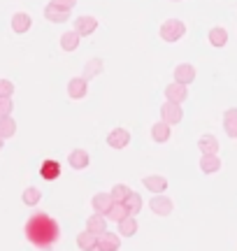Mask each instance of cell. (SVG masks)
<instances>
[{"mask_svg":"<svg viewBox=\"0 0 237 251\" xmlns=\"http://www.w3.org/2000/svg\"><path fill=\"white\" fill-rule=\"evenodd\" d=\"M210 45L212 47H226L228 45V30L226 28H221V26H216V28H212L210 30Z\"/></svg>","mask_w":237,"mask_h":251,"instance_id":"obj_22","label":"cell"},{"mask_svg":"<svg viewBox=\"0 0 237 251\" xmlns=\"http://www.w3.org/2000/svg\"><path fill=\"white\" fill-rule=\"evenodd\" d=\"M193 79H195V68H193V65L182 63V65H177V68H174V81H177V84L189 86Z\"/></svg>","mask_w":237,"mask_h":251,"instance_id":"obj_11","label":"cell"},{"mask_svg":"<svg viewBox=\"0 0 237 251\" xmlns=\"http://www.w3.org/2000/svg\"><path fill=\"white\" fill-rule=\"evenodd\" d=\"M91 205H93V209H95V214L107 216V212H110L112 205H114V200H112L110 193H95L91 200Z\"/></svg>","mask_w":237,"mask_h":251,"instance_id":"obj_9","label":"cell"},{"mask_svg":"<svg viewBox=\"0 0 237 251\" xmlns=\"http://www.w3.org/2000/svg\"><path fill=\"white\" fill-rule=\"evenodd\" d=\"M40 175H42V179H47V181H54V179H58L61 177V163L58 161H45L42 163V168H40Z\"/></svg>","mask_w":237,"mask_h":251,"instance_id":"obj_14","label":"cell"},{"mask_svg":"<svg viewBox=\"0 0 237 251\" xmlns=\"http://www.w3.org/2000/svg\"><path fill=\"white\" fill-rule=\"evenodd\" d=\"M107 144H110L112 149H126L128 144H130V133H128L126 128H114L107 135Z\"/></svg>","mask_w":237,"mask_h":251,"instance_id":"obj_7","label":"cell"},{"mask_svg":"<svg viewBox=\"0 0 237 251\" xmlns=\"http://www.w3.org/2000/svg\"><path fill=\"white\" fill-rule=\"evenodd\" d=\"M149 209L158 216H170L172 214V200L167 196H154L149 202Z\"/></svg>","mask_w":237,"mask_h":251,"instance_id":"obj_5","label":"cell"},{"mask_svg":"<svg viewBox=\"0 0 237 251\" xmlns=\"http://www.w3.org/2000/svg\"><path fill=\"white\" fill-rule=\"evenodd\" d=\"M77 47H79V35L74 30H68V33L61 35V49L63 51H74Z\"/></svg>","mask_w":237,"mask_h":251,"instance_id":"obj_27","label":"cell"},{"mask_svg":"<svg viewBox=\"0 0 237 251\" xmlns=\"http://www.w3.org/2000/svg\"><path fill=\"white\" fill-rule=\"evenodd\" d=\"M12 109H14L12 98H0V117H9V114H12Z\"/></svg>","mask_w":237,"mask_h":251,"instance_id":"obj_33","label":"cell"},{"mask_svg":"<svg viewBox=\"0 0 237 251\" xmlns=\"http://www.w3.org/2000/svg\"><path fill=\"white\" fill-rule=\"evenodd\" d=\"M130 216V212H128V207L123 205V202H114L112 205V209L107 212V219L110 221H114V224H121L123 219H128Z\"/></svg>","mask_w":237,"mask_h":251,"instance_id":"obj_24","label":"cell"},{"mask_svg":"<svg viewBox=\"0 0 237 251\" xmlns=\"http://www.w3.org/2000/svg\"><path fill=\"white\" fill-rule=\"evenodd\" d=\"M49 5H54V7H61V9H70L77 5V0H49Z\"/></svg>","mask_w":237,"mask_h":251,"instance_id":"obj_34","label":"cell"},{"mask_svg":"<svg viewBox=\"0 0 237 251\" xmlns=\"http://www.w3.org/2000/svg\"><path fill=\"white\" fill-rule=\"evenodd\" d=\"M130 193H133V188L128 186V184H114V188L110 191L114 202H126L128 198H130Z\"/></svg>","mask_w":237,"mask_h":251,"instance_id":"obj_26","label":"cell"},{"mask_svg":"<svg viewBox=\"0 0 237 251\" xmlns=\"http://www.w3.org/2000/svg\"><path fill=\"white\" fill-rule=\"evenodd\" d=\"M2 147H5V140H2V137H0V149H2Z\"/></svg>","mask_w":237,"mask_h":251,"instance_id":"obj_35","label":"cell"},{"mask_svg":"<svg viewBox=\"0 0 237 251\" xmlns=\"http://www.w3.org/2000/svg\"><path fill=\"white\" fill-rule=\"evenodd\" d=\"M95 28H98V19L95 17H89V14H84V17H77V21H74V33L79 37H86L91 35V33H95Z\"/></svg>","mask_w":237,"mask_h":251,"instance_id":"obj_4","label":"cell"},{"mask_svg":"<svg viewBox=\"0 0 237 251\" xmlns=\"http://www.w3.org/2000/svg\"><path fill=\"white\" fill-rule=\"evenodd\" d=\"M142 184L146 186V191H154L156 196H161L165 188H167V179H165L163 175H149L142 179Z\"/></svg>","mask_w":237,"mask_h":251,"instance_id":"obj_13","label":"cell"},{"mask_svg":"<svg viewBox=\"0 0 237 251\" xmlns=\"http://www.w3.org/2000/svg\"><path fill=\"white\" fill-rule=\"evenodd\" d=\"M184 33H186V26H184V21L179 19H167L163 21V26H161V37H163L165 42H177V40H182Z\"/></svg>","mask_w":237,"mask_h":251,"instance_id":"obj_2","label":"cell"},{"mask_svg":"<svg viewBox=\"0 0 237 251\" xmlns=\"http://www.w3.org/2000/svg\"><path fill=\"white\" fill-rule=\"evenodd\" d=\"M135 233H137L135 216H128V219H123V221L118 224V237H133Z\"/></svg>","mask_w":237,"mask_h":251,"instance_id":"obj_28","label":"cell"},{"mask_svg":"<svg viewBox=\"0 0 237 251\" xmlns=\"http://www.w3.org/2000/svg\"><path fill=\"white\" fill-rule=\"evenodd\" d=\"M223 130H226L233 140L237 137V107L226 109V114H223Z\"/></svg>","mask_w":237,"mask_h":251,"instance_id":"obj_17","label":"cell"},{"mask_svg":"<svg viewBox=\"0 0 237 251\" xmlns=\"http://www.w3.org/2000/svg\"><path fill=\"white\" fill-rule=\"evenodd\" d=\"M161 121H165L167 126H172V124H179L184 119V112H182V105H174V102H167L165 100L163 102V107H161Z\"/></svg>","mask_w":237,"mask_h":251,"instance_id":"obj_3","label":"cell"},{"mask_svg":"<svg viewBox=\"0 0 237 251\" xmlns=\"http://www.w3.org/2000/svg\"><path fill=\"white\" fill-rule=\"evenodd\" d=\"M93 251H105V249H100V247H95V249H93Z\"/></svg>","mask_w":237,"mask_h":251,"instance_id":"obj_36","label":"cell"},{"mask_svg":"<svg viewBox=\"0 0 237 251\" xmlns=\"http://www.w3.org/2000/svg\"><path fill=\"white\" fill-rule=\"evenodd\" d=\"M45 19L51 21V24H65V21L70 19V12H68V9H61V7H54V5H47Z\"/></svg>","mask_w":237,"mask_h":251,"instance_id":"obj_15","label":"cell"},{"mask_svg":"<svg viewBox=\"0 0 237 251\" xmlns=\"http://www.w3.org/2000/svg\"><path fill=\"white\" fill-rule=\"evenodd\" d=\"M165 98H167V102L182 105L184 100L189 98V91H186V86H184V84H177V81H172L170 86H165Z\"/></svg>","mask_w":237,"mask_h":251,"instance_id":"obj_6","label":"cell"},{"mask_svg":"<svg viewBox=\"0 0 237 251\" xmlns=\"http://www.w3.org/2000/svg\"><path fill=\"white\" fill-rule=\"evenodd\" d=\"M123 205L128 207L130 216H135V214H140V212H142V198H140V193H135V191H133V193H130V198H128Z\"/></svg>","mask_w":237,"mask_h":251,"instance_id":"obj_31","label":"cell"},{"mask_svg":"<svg viewBox=\"0 0 237 251\" xmlns=\"http://www.w3.org/2000/svg\"><path fill=\"white\" fill-rule=\"evenodd\" d=\"M21 200H24V205L28 207H35L40 200H42V191L35 186H28L26 191H24V196H21Z\"/></svg>","mask_w":237,"mask_h":251,"instance_id":"obj_29","label":"cell"},{"mask_svg":"<svg viewBox=\"0 0 237 251\" xmlns=\"http://www.w3.org/2000/svg\"><path fill=\"white\" fill-rule=\"evenodd\" d=\"M170 135H172V130H170V126L165 124V121H156V124L151 126V137H154V142H158V144L167 142Z\"/></svg>","mask_w":237,"mask_h":251,"instance_id":"obj_16","label":"cell"},{"mask_svg":"<svg viewBox=\"0 0 237 251\" xmlns=\"http://www.w3.org/2000/svg\"><path fill=\"white\" fill-rule=\"evenodd\" d=\"M200 170L205 175H214L221 170V158L219 153H202L200 156Z\"/></svg>","mask_w":237,"mask_h":251,"instance_id":"obj_12","label":"cell"},{"mask_svg":"<svg viewBox=\"0 0 237 251\" xmlns=\"http://www.w3.org/2000/svg\"><path fill=\"white\" fill-rule=\"evenodd\" d=\"M14 93V84L9 79H0V98H12Z\"/></svg>","mask_w":237,"mask_h":251,"instance_id":"obj_32","label":"cell"},{"mask_svg":"<svg viewBox=\"0 0 237 251\" xmlns=\"http://www.w3.org/2000/svg\"><path fill=\"white\" fill-rule=\"evenodd\" d=\"M198 147H200V153H219V140L214 135H202L198 140Z\"/></svg>","mask_w":237,"mask_h":251,"instance_id":"obj_23","label":"cell"},{"mask_svg":"<svg viewBox=\"0 0 237 251\" xmlns=\"http://www.w3.org/2000/svg\"><path fill=\"white\" fill-rule=\"evenodd\" d=\"M86 91H89V81L84 79V77H74L68 84V96L72 100H82L86 96Z\"/></svg>","mask_w":237,"mask_h":251,"instance_id":"obj_10","label":"cell"},{"mask_svg":"<svg viewBox=\"0 0 237 251\" xmlns=\"http://www.w3.org/2000/svg\"><path fill=\"white\" fill-rule=\"evenodd\" d=\"M30 24H33V19L28 17L26 12H17V14L12 17V30H14V33H28V30H30Z\"/></svg>","mask_w":237,"mask_h":251,"instance_id":"obj_18","label":"cell"},{"mask_svg":"<svg viewBox=\"0 0 237 251\" xmlns=\"http://www.w3.org/2000/svg\"><path fill=\"white\" fill-rule=\"evenodd\" d=\"M98 247L105 251H118L121 240H118V235H114V233H102V235H98Z\"/></svg>","mask_w":237,"mask_h":251,"instance_id":"obj_20","label":"cell"},{"mask_svg":"<svg viewBox=\"0 0 237 251\" xmlns=\"http://www.w3.org/2000/svg\"><path fill=\"white\" fill-rule=\"evenodd\" d=\"M86 230L93 233V235L107 233V221H105V216H100V214L89 216V221H86Z\"/></svg>","mask_w":237,"mask_h":251,"instance_id":"obj_19","label":"cell"},{"mask_svg":"<svg viewBox=\"0 0 237 251\" xmlns=\"http://www.w3.org/2000/svg\"><path fill=\"white\" fill-rule=\"evenodd\" d=\"M17 135V121L12 117H0V137L7 140V137H14Z\"/></svg>","mask_w":237,"mask_h":251,"instance_id":"obj_25","label":"cell"},{"mask_svg":"<svg viewBox=\"0 0 237 251\" xmlns=\"http://www.w3.org/2000/svg\"><path fill=\"white\" fill-rule=\"evenodd\" d=\"M77 247L82 251H93L98 247V235L89 233V230H84V233L77 235Z\"/></svg>","mask_w":237,"mask_h":251,"instance_id":"obj_21","label":"cell"},{"mask_svg":"<svg viewBox=\"0 0 237 251\" xmlns=\"http://www.w3.org/2000/svg\"><path fill=\"white\" fill-rule=\"evenodd\" d=\"M100 72H102V61H100V58H91V61L84 65V75H82V77L89 81V79H93L95 75H100Z\"/></svg>","mask_w":237,"mask_h":251,"instance_id":"obj_30","label":"cell"},{"mask_svg":"<svg viewBox=\"0 0 237 251\" xmlns=\"http://www.w3.org/2000/svg\"><path fill=\"white\" fill-rule=\"evenodd\" d=\"M24 233H26V240L35 249H51L61 240V226L54 216L45 214V212H35L26 221Z\"/></svg>","mask_w":237,"mask_h":251,"instance_id":"obj_1","label":"cell"},{"mask_svg":"<svg viewBox=\"0 0 237 251\" xmlns=\"http://www.w3.org/2000/svg\"><path fill=\"white\" fill-rule=\"evenodd\" d=\"M68 163H70L72 170H84V168H89L91 156H89V151H84V149H72L70 156H68Z\"/></svg>","mask_w":237,"mask_h":251,"instance_id":"obj_8","label":"cell"}]
</instances>
